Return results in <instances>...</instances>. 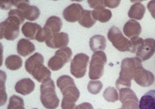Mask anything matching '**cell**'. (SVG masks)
Masks as SVG:
<instances>
[{
    "instance_id": "23",
    "label": "cell",
    "mask_w": 155,
    "mask_h": 109,
    "mask_svg": "<svg viewBox=\"0 0 155 109\" xmlns=\"http://www.w3.org/2000/svg\"><path fill=\"white\" fill-rule=\"evenodd\" d=\"M92 15L96 21H99L101 23H105L108 21L112 17L111 11L107 9L104 7L97 8L92 11Z\"/></svg>"
},
{
    "instance_id": "28",
    "label": "cell",
    "mask_w": 155,
    "mask_h": 109,
    "mask_svg": "<svg viewBox=\"0 0 155 109\" xmlns=\"http://www.w3.org/2000/svg\"><path fill=\"white\" fill-rule=\"evenodd\" d=\"M7 109H25L23 99L15 95L11 96Z\"/></svg>"
},
{
    "instance_id": "13",
    "label": "cell",
    "mask_w": 155,
    "mask_h": 109,
    "mask_svg": "<svg viewBox=\"0 0 155 109\" xmlns=\"http://www.w3.org/2000/svg\"><path fill=\"white\" fill-rule=\"evenodd\" d=\"M69 37L67 33L61 32L52 34L45 41L47 46L52 49H63L66 47L69 43Z\"/></svg>"
},
{
    "instance_id": "5",
    "label": "cell",
    "mask_w": 155,
    "mask_h": 109,
    "mask_svg": "<svg viewBox=\"0 0 155 109\" xmlns=\"http://www.w3.org/2000/svg\"><path fill=\"white\" fill-rule=\"evenodd\" d=\"M23 23L17 18L8 15V17L0 24L1 39L14 40L19 36V27Z\"/></svg>"
},
{
    "instance_id": "12",
    "label": "cell",
    "mask_w": 155,
    "mask_h": 109,
    "mask_svg": "<svg viewBox=\"0 0 155 109\" xmlns=\"http://www.w3.org/2000/svg\"><path fill=\"white\" fill-rule=\"evenodd\" d=\"M133 79L138 85L142 87H147L153 85L155 79L153 73L144 68L142 63L136 67Z\"/></svg>"
},
{
    "instance_id": "38",
    "label": "cell",
    "mask_w": 155,
    "mask_h": 109,
    "mask_svg": "<svg viewBox=\"0 0 155 109\" xmlns=\"http://www.w3.org/2000/svg\"><path fill=\"white\" fill-rule=\"evenodd\" d=\"M37 109V108H34V109Z\"/></svg>"
},
{
    "instance_id": "29",
    "label": "cell",
    "mask_w": 155,
    "mask_h": 109,
    "mask_svg": "<svg viewBox=\"0 0 155 109\" xmlns=\"http://www.w3.org/2000/svg\"><path fill=\"white\" fill-rule=\"evenodd\" d=\"M103 84L100 81H91L88 82L87 89L92 95L98 94L102 90Z\"/></svg>"
},
{
    "instance_id": "21",
    "label": "cell",
    "mask_w": 155,
    "mask_h": 109,
    "mask_svg": "<svg viewBox=\"0 0 155 109\" xmlns=\"http://www.w3.org/2000/svg\"><path fill=\"white\" fill-rule=\"evenodd\" d=\"M140 109H155V90H151L142 96L139 102Z\"/></svg>"
},
{
    "instance_id": "37",
    "label": "cell",
    "mask_w": 155,
    "mask_h": 109,
    "mask_svg": "<svg viewBox=\"0 0 155 109\" xmlns=\"http://www.w3.org/2000/svg\"><path fill=\"white\" fill-rule=\"evenodd\" d=\"M118 109H124V108H122V107H121V108H119Z\"/></svg>"
},
{
    "instance_id": "11",
    "label": "cell",
    "mask_w": 155,
    "mask_h": 109,
    "mask_svg": "<svg viewBox=\"0 0 155 109\" xmlns=\"http://www.w3.org/2000/svg\"><path fill=\"white\" fill-rule=\"evenodd\" d=\"M120 101L121 107L124 109H140L139 100L136 95L130 88H124L119 90Z\"/></svg>"
},
{
    "instance_id": "8",
    "label": "cell",
    "mask_w": 155,
    "mask_h": 109,
    "mask_svg": "<svg viewBox=\"0 0 155 109\" xmlns=\"http://www.w3.org/2000/svg\"><path fill=\"white\" fill-rule=\"evenodd\" d=\"M72 55V51L68 47L59 50L48 60V67L53 71H58L70 61Z\"/></svg>"
},
{
    "instance_id": "35",
    "label": "cell",
    "mask_w": 155,
    "mask_h": 109,
    "mask_svg": "<svg viewBox=\"0 0 155 109\" xmlns=\"http://www.w3.org/2000/svg\"><path fill=\"white\" fill-rule=\"evenodd\" d=\"M1 8L4 10H8L13 6L12 1H1Z\"/></svg>"
},
{
    "instance_id": "9",
    "label": "cell",
    "mask_w": 155,
    "mask_h": 109,
    "mask_svg": "<svg viewBox=\"0 0 155 109\" xmlns=\"http://www.w3.org/2000/svg\"><path fill=\"white\" fill-rule=\"evenodd\" d=\"M89 57L86 54L79 53L74 56L70 64V72L76 78L80 79L85 75Z\"/></svg>"
},
{
    "instance_id": "25",
    "label": "cell",
    "mask_w": 155,
    "mask_h": 109,
    "mask_svg": "<svg viewBox=\"0 0 155 109\" xmlns=\"http://www.w3.org/2000/svg\"><path fill=\"white\" fill-rule=\"evenodd\" d=\"M78 21L82 27L89 28L95 24L96 21L93 17L92 11L84 9Z\"/></svg>"
},
{
    "instance_id": "26",
    "label": "cell",
    "mask_w": 155,
    "mask_h": 109,
    "mask_svg": "<svg viewBox=\"0 0 155 109\" xmlns=\"http://www.w3.org/2000/svg\"><path fill=\"white\" fill-rule=\"evenodd\" d=\"M5 65L9 70H18L23 65V60L20 56L17 55H11L5 59Z\"/></svg>"
},
{
    "instance_id": "36",
    "label": "cell",
    "mask_w": 155,
    "mask_h": 109,
    "mask_svg": "<svg viewBox=\"0 0 155 109\" xmlns=\"http://www.w3.org/2000/svg\"><path fill=\"white\" fill-rule=\"evenodd\" d=\"M78 109H94L92 104L89 103L85 102L78 105Z\"/></svg>"
},
{
    "instance_id": "31",
    "label": "cell",
    "mask_w": 155,
    "mask_h": 109,
    "mask_svg": "<svg viewBox=\"0 0 155 109\" xmlns=\"http://www.w3.org/2000/svg\"><path fill=\"white\" fill-rule=\"evenodd\" d=\"M89 6L93 9H97V8L104 7H105L104 1H92L88 0L87 1Z\"/></svg>"
},
{
    "instance_id": "15",
    "label": "cell",
    "mask_w": 155,
    "mask_h": 109,
    "mask_svg": "<svg viewBox=\"0 0 155 109\" xmlns=\"http://www.w3.org/2000/svg\"><path fill=\"white\" fill-rule=\"evenodd\" d=\"M84 10L83 7L80 4H71L64 10V18L67 21L74 23L79 20L81 13Z\"/></svg>"
},
{
    "instance_id": "10",
    "label": "cell",
    "mask_w": 155,
    "mask_h": 109,
    "mask_svg": "<svg viewBox=\"0 0 155 109\" xmlns=\"http://www.w3.org/2000/svg\"><path fill=\"white\" fill-rule=\"evenodd\" d=\"M13 5L22 12L25 19L32 21L39 17V9L35 5H30L29 1H13Z\"/></svg>"
},
{
    "instance_id": "6",
    "label": "cell",
    "mask_w": 155,
    "mask_h": 109,
    "mask_svg": "<svg viewBox=\"0 0 155 109\" xmlns=\"http://www.w3.org/2000/svg\"><path fill=\"white\" fill-rule=\"evenodd\" d=\"M107 58L103 51H97L93 54L90 62L89 77L90 79H99L103 75Z\"/></svg>"
},
{
    "instance_id": "4",
    "label": "cell",
    "mask_w": 155,
    "mask_h": 109,
    "mask_svg": "<svg viewBox=\"0 0 155 109\" xmlns=\"http://www.w3.org/2000/svg\"><path fill=\"white\" fill-rule=\"evenodd\" d=\"M41 100L44 107L48 109H56L59 107L60 100L56 92L53 80L51 79L42 83L41 86Z\"/></svg>"
},
{
    "instance_id": "18",
    "label": "cell",
    "mask_w": 155,
    "mask_h": 109,
    "mask_svg": "<svg viewBox=\"0 0 155 109\" xmlns=\"http://www.w3.org/2000/svg\"><path fill=\"white\" fill-rule=\"evenodd\" d=\"M142 29L139 22L134 20L128 21L124 24L123 31L126 36L131 38L138 37L142 32Z\"/></svg>"
},
{
    "instance_id": "19",
    "label": "cell",
    "mask_w": 155,
    "mask_h": 109,
    "mask_svg": "<svg viewBox=\"0 0 155 109\" xmlns=\"http://www.w3.org/2000/svg\"><path fill=\"white\" fill-rule=\"evenodd\" d=\"M41 28V26L37 23L27 22L22 26L21 31L26 38L31 40H35Z\"/></svg>"
},
{
    "instance_id": "24",
    "label": "cell",
    "mask_w": 155,
    "mask_h": 109,
    "mask_svg": "<svg viewBox=\"0 0 155 109\" xmlns=\"http://www.w3.org/2000/svg\"><path fill=\"white\" fill-rule=\"evenodd\" d=\"M106 40L103 36L95 35L90 38L89 44L90 48L93 52L97 51L104 50L106 48Z\"/></svg>"
},
{
    "instance_id": "17",
    "label": "cell",
    "mask_w": 155,
    "mask_h": 109,
    "mask_svg": "<svg viewBox=\"0 0 155 109\" xmlns=\"http://www.w3.org/2000/svg\"><path fill=\"white\" fill-rule=\"evenodd\" d=\"M35 86L34 82L30 78H24L16 83L15 89L17 93L26 96L33 92Z\"/></svg>"
},
{
    "instance_id": "34",
    "label": "cell",
    "mask_w": 155,
    "mask_h": 109,
    "mask_svg": "<svg viewBox=\"0 0 155 109\" xmlns=\"http://www.w3.org/2000/svg\"><path fill=\"white\" fill-rule=\"evenodd\" d=\"M147 8L152 17L155 19V0L150 1L148 3Z\"/></svg>"
},
{
    "instance_id": "32",
    "label": "cell",
    "mask_w": 155,
    "mask_h": 109,
    "mask_svg": "<svg viewBox=\"0 0 155 109\" xmlns=\"http://www.w3.org/2000/svg\"><path fill=\"white\" fill-rule=\"evenodd\" d=\"M62 109H78V106L76 105L75 103H71L62 99L61 103Z\"/></svg>"
},
{
    "instance_id": "14",
    "label": "cell",
    "mask_w": 155,
    "mask_h": 109,
    "mask_svg": "<svg viewBox=\"0 0 155 109\" xmlns=\"http://www.w3.org/2000/svg\"><path fill=\"white\" fill-rule=\"evenodd\" d=\"M155 53V40L153 38H147L144 40L143 45L136 52L137 57L142 61L150 59Z\"/></svg>"
},
{
    "instance_id": "30",
    "label": "cell",
    "mask_w": 155,
    "mask_h": 109,
    "mask_svg": "<svg viewBox=\"0 0 155 109\" xmlns=\"http://www.w3.org/2000/svg\"><path fill=\"white\" fill-rule=\"evenodd\" d=\"M131 43V48L130 52L132 53H136L138 50L143 45L144 40L138 37H133L130 40Z\"/></svg>"
},
{
    "instance_id": "16",
    "label": "cell",
    "mask_w": 155,
    "mask_h": 109,
    "mask_svg": "<svg viewBox=\"0 0 155 109\" xmlns=\"http://www.w3.org/2000/svg\"><path fill=\"white\" fill-rule=\"evenodd\" d=\"M63 26V22L60 18L52 16L47 20L43 27L48 37L60 32Z\"/></svg>"
},
{
    "instance_id": "3",
    "label": "cell",
    "mask_w": 155,
    "mask_h": 109,
    "mask_svg": "<svg viewBox=\"0 0 155 109\" xmlns=\"http://www.w3.org/2000/svg\"><path fill=\"white\" fill-rule=\"evenodd\" d=\"M57 85L63 95V100L76 103L80 96V92L72 78L68 75L59 77L57 80Z\"/></svg>"
},
{
    "instance_id": "27",
    "label": "cell",
    "mask_w": 155,
    "mask_h": 109,
    "mask_svg": "<svg viewBox=\"0 0 155 109\" xmlns=\"http://www.w3.org/2000/svg\"><path fill=\"white\" fill-rule=\"evenodd\" d=\"M103 96L105 100L109 102L114 103L119 99V95L117 91L114 87L110 86L105 89Z\"/></svg>"
},
{
    "instance_id": "7",
    "label": "cell",
    "mask_w": 155,
    "mask_h": 109,
    "mask_svg": "<svg viewBox=\"0 0 155 109\" xmlns=\"http://www.w3.org/2000/svg\"><path fill=\"white\" fill-rule=\"evenodd\" d=\"M107 38L117 50L121 52H130V41L124 36L118 27L115 26L112 27L109 30Z\"/></svg>"
},
{
    "instance_id": "22",
    "label": "cell",
    "mask_w": 155,
    "mask_h": 109,
    "mask_svg": "<svg viewBox=\"0 0 155 109\" xmlns=\"http://www.w3.org/2000/svg\"><path fill=\"white\" fill-rule=\"evenodd\" d=\"M146 11L145 6L140 2H137L131 5L128 12L130 18L140 20L143 19Z\"/></svg>"
},
{
    "instance_id": "33",
    "label": "cell",
    "mask_w": 155,
    "mask_h": 109,
    "mask_svg": "<svg viewBox=\"0 0 155 109\" xmlns=\"http://www.w3.org/2000/svg\"><path fill=\"white\" fill-rule=\"evenodd\" d=\"M120 2L121 1H104L105 6L111 9L117 8Z\"/></svg>"
},
{
    "instance_id": "20",
    "label": "cell",
    "mask_w": 155,
    "mask_h": 109,
    "mask_svg": "<svg viewBox=\"0 0 155 109\" xmlns=\"http://www.w3.org/2000/svg\"><path fill=\"white\" fill-rule=\"evenodd\" d=\"M35 50L34 44L28 40L22 38L18 43L17 52L21 56L26 57L33 53Z\"/></svg>"
},
{
    "instance_id": "2",
    "label": "cell",
    "mask_w": 155,
    "mask_h": 109,
    "mask_svg": "<svg viewBox=\"0 0 155 109\" xmlns=\"http://www.w3.org/2000/svg\"><path fill=\"white\" fill-rule=\"evenodd\" d=\"M141 63L142 60L137 57L127 58L122 60L120 76L116 82L117 89L119 90L122 88H131L136 67Z\"/></svg>"
},
{
    "instance_id": "1",
    "label": "cell",
    "mask_w": 155,
    "mask_h": 109,
    "mask_svg": "<svg viewBox=\"0 0 155 109\" xmlns=\"http://www.w3.org/2000/svg\"><path fill=\"white\" fill-rule=\"evenodd\" d=\"M44 62L43 56L37 52L28 59L25 63V67L27 72L40 83L51 79V72L44 65Z\"/></svg>"
}]
</instances>
